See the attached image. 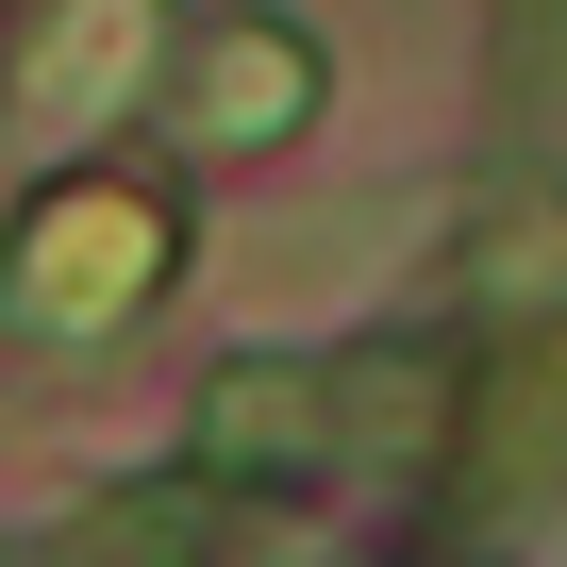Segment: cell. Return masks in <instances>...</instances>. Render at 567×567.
Returning <instances> with one entry per match:
<instances>
[{
    "label": "cell",
    "instance_id": "obj_4",
    "mask_svg": "<svg viewBox=\"0 0 567 567\" xmlns=\"http://www.w3.org/2000/svg\"><path fill=\"white\" fill-rule=\"evenodd\" d=\"M550 517H567V501H550ZM550 550H567V534H550Z\"/></svg>",
    "mask_w": 567,
    "mask_h": 567
},
{
    "label": "cell",
    "instance_id": "obj_3",
    "mask_svg": "<svg viewBox=\"0 0 567 567\" xmlns=\"http://www.w3.org/2000/svg\"><path fill=\"white\" fill-rule=\"evenodd\" d=\"M318 117V51L284 34V18H217L200 34V134L217 151H267V134H301Z\"/></svg>",
    "mask_w": 567,
    "mask_h": 567
},
{
    "label": "cell",
    "instance_id": "obj_1",
    "mask_svg": "<svg viewBox=\"0 0 567 567\" xmlns=\"http://www.w3.org/2000/svg\"><path fill=\"white\" fill-rule=\"evenodd\" d=\"M151 267H167V217L151 200H117V184H68V200H34L18 217V267H0V334H117L134 301H151Z\"/></svg>",
    "mask_w": 567,
    "mask_h": 567
},
{
    "label": "cell",
    "instance_id": "obj_2",
    "mask_svg": "<svg viewBox=\"0 0 567 567\" xmlns=\"http://www.w3.org/2000/svg\"><path fill=\"white\" fill-rule=\"evenodd\" d=\"M134 84H151V0H51V34L18 68V117L34 134H101Z\"/></svg>",
    "mask_w": 567,
    "mask_h": 567
}]
</instances>
